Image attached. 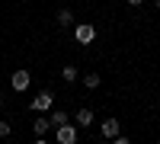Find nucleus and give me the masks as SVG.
Here are the masks:
<instances>
[{
  "label": "nucleus",
  "instance_id": "f257e3e1",
  "mask_svg": "<svg viewBox=\"0 0 160 144\" xmlns=\"http://www.w3.org/2000/svg\"><path fill=\"white\" fill-rule=\"evenodd\" d=\"M74 38L80 45H90L93 38H96V26H93V22H77L74 26Z\"/></svg>",
  "mask_w": 160,
  "mask_h": 144
},
{
  "label": "nucleus",
  "instance_id": "f03ea898",
  "mask_svg": "<svg viewBox=\"0 0 160 144\" xmlns=\"http://www.w3.org/2000/svg\"><path fill=\"white\" fill-rule=\"evenodd\" d=\"M10 83H13V90H16V93H26V90H29V83H32V77H29V71H13Z\"/></svg>",
  "mask_w": 160,
  "mask_h": 144
},
{
  "label": "nucleus",
  "instance_id": "7ed1b4c3",
  "mask_svg": "<svg viewBox=\"0 0 160 144\" xmlns=\"http://www.w3.org/2000/svg\"><path fill=\"white\" fill-rule=\"evenodd\" d=\"M58 144H74L77 141V128L71 125V122H64V125H58Z\"/></svg>",
  "mask_w": 160,
  "mask_h": 144
},
{
  "label": "nucleus",
  "instance_id": "20e7f679",
  "mask_svg": "<svg viewBox=\"0 0 160 144\" xmlns=\"http://www.w3.org/2000/svg\"><path fill=\"white\" fill-rule=\"evenodd\" d=\"M51 102H55V93H51V90H42V93L32 99V109L35 112H45V109H51Z\"/></svg>",
  "mask_w": 160,
  "mask_h": 144
},
{
  "label": "nucleus",
  "instance_id": "39448f33",
  "mask_svg": "<svg viewBox=\"0 0 160 144\" xmlns=\"http://www.w3.org/2000/svg\"><path fill=\"white\" fill-rule=\"evenodd\" d=\"M115 135H118V122H115V119H106V122H102V138L112 141Z\"/></svg>",
  "mask_w": 160,
  "mask_h": 144
},
{
  "label": "nucleus",
  "instance_id": "423d86ee",
  "mask_svg": "<svg viewBox=\"0 0 160 144\" xmlns=\"http://www.w3.org/2000/svg\"><path fill=\"white\" fill-rule=\"evenodd\" d=\"M77 125H80V128L93 125V109H87V106H83V109H77Z\"/></svg>",
  "mask_w": 160,
  "mask_h": 144
},
{
  "label": "nucleus",
  "instance_id": "0eeeda50",
  "mask_svg": "<svg viewBox=\"0 0 160 144\" xmlns=\"http://www.w3.org/2000/svg\"><path fill=\"white\" fill-rule=\"evenodd\" d=\"M58 26H61V29H71V26H74V13H71L68 7L58 13Z\"/></svg>",
  "mask_w": 160,
  "mask_h": 144
},
{
  "label": "nucleus",
  "instance_id": "6e6552de",
  "mask_svg": "<svg viewBox=\"0 0 160 144\" xmlns=\"http://www.w3.org/2000/svg\"><path fill=\"white\" fill-rule=\"evenodd\" d=\"M99 83H102V77H99L96 71H90V74H83V87H87V90H96Z\"/></svg>",
  "mask_w": 160,
  "mask_h": 144
},
{
  "label": "nucleus",
  "instance_id": "1a4fd4ad",
  "mask_svg": "<svg viewBox=\"0 0 160 144\" xmlns=\"http://www.w3.org/2000/svg\"><path fill=\"white\" fill-rule=\"evenodd\" d=\"M32 128H35V135H45L48 128H51V119H35V122H32Z\"/></svg>",
  "mask_w": 160,
  "mask_h": 144
},
{
  "label": "nucleus",
  "instance_id": "9d476101",
  "mask_svg": "<svg viewBox=\"0 0 160 144\" xmlns=\"http://www.w3.org/2000/svg\"><path fill=\"white\" fill-rule=\"evenodd\" d=\"M64 122H68V112H64V109H55V112H51V125H64Z\"/></svg>",
  "mask_w": 160,
  "mask_h": 144
},
{
  "label": "nucleus",
  "instance_id": "9b49d317",
  "mask_svg": "<svg viewBox=\"0 0 160 144\" xmlns=\"http://www.w3.org/2000/svg\"><path fill=\"white\" fill-rule=\"evenodd\" d=\"M61 77H64L68 83H74V80H77V67H74V64H68V67H61Z\"/></svg>",
  "mask_w": 160,
  "mask_h": 144
},
{
  "label": "nucleus",
  "instance_id": "f8f14e48",
  "mask_svg": "<svg viewBox=\"0 0 160 144\" xmlns=\"http://www.w3.org/2000/svg\"><path fill=\"white\" fill-rule=\"evenodd\" d=\"M13 135V128H10V122H0V138H10Z\"/></svg>",
  "mask_w": 160,
  "mask_h": 144
},
{
  "label": "nucleus",
  "instance_id": "ddd939ff",
  "mask_svg": "<svg viewBox=\"0 0 160 144\" xmlns=\"http://www.w3.org/2000/svg\"><path fill=\"white\" fill-rule=\"evenodd\" d=\"M128 3H131V7H141V3H144V0H128Z\"/></svg>",
  "mask_w": 160,
  "mask_h": 144
},
{
  "label": "nucleus",
  "instance_id": "4468645a",
  "mask_svg": "<svg viewBox=\"0 0 160 144\" xmlns=\"http://www.w3.org/2000/svg\"><path fill=\"white\" fill-rule=\"evenodd\" d=\"M0 102H3V96H0Z\"/></svg>",
  "mask_w": 160,
  "mask_h": 144
},
{
  "label": "nucleus",
  "instance_id": "2eb2a0df",
  "mask_svg": "<svg viewBox=\"0 0 160 144\" xmlns=\"http://www.w3.org/2000/svg\"><path fill=\"white\" fill-rule=\"evenodd\" d=\"M157 7H160V0H157Z\"/></svg>",
  "mask_w": 160,
  "mask_h": 144
}]
</instances>
